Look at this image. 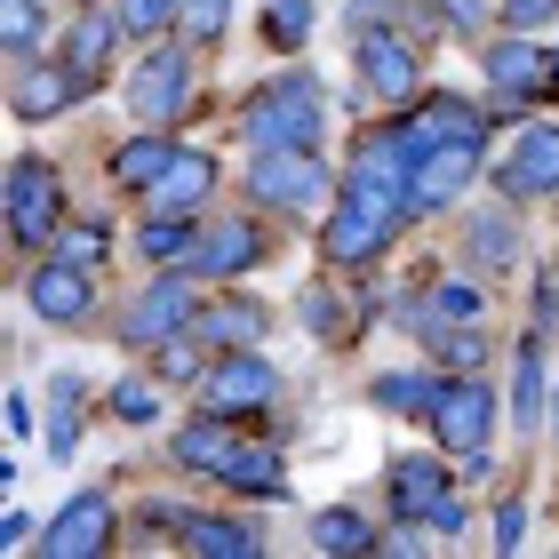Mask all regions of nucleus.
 <instances>
[{
	"label": "nucleus",
	"instance_id": "nucleus-1",
	"mask_svg": "<svg viewBox=\"0 0 559 559\" xmlns=\"http://www.w3.org/2000/svg\"><path fill=\"white\" fill-rule=\"evenodd\" d=\"M400 216H416V209H408V144H400V129H392V136H368L360 152H352L320 248L336 264H376L392 248Z\"/></svg>",
	"mask_w": 559,
	"mask_h": 559
},
{
	"label": "nucleus",
	"instance_id": "nucleus-2",
	"mask_svg": "<svg viewBox=\"0 0 559 559\" xmlns=\"http://www.w3.org/2000/svg\"><path fill=\"white\" fill-rule=\"evenodd\" d=\"M168 455H176V464H192V472H209V479H224V488L280 496V455H272L264 440H248V431H233V416H216V424H185Z\"/></svg>",
	"mask_w": 559,
	"mask_h": 559
},
{
	"label": "nucleus",
	"instance_id": "nucleus-3",
	"mask_svg": "<svg viewBox=\"0 0 559 559\" xmlns=\"http://www.w3.org/2000/svg\"><path fill=\"white\" fill-rule=\"evenodd\" d=\"M320 81L312 72H280V81H264L257 96L240 105V136L248 144H320Z\"/></svg>",
	"mask_w": 559,
	"mask_h": 559
},
{
	"label": "nucleus",
	"instance_id": "nucleus-4",
	"mask_svg": "<svg viewBox=\"0 0 559 559\" xmlns=\"http://www.w3.org/2000/svg\"><path fill=\"white\" fill-rule=\"evenodd\" d=\"M248 192L264 209H288V216H312V209H336V176L312 144H264L248 160Z\"/></svg>",
	"mask_w": 559,
	"mask_h": 559
},
{
	"label": "nucleus",
	"instance_id": "nucleus-5",
	"mask_svg": "<svg viewBox=\"0 0 559 559\" xmlns=\"http://www.w3.org/2000/svg\"><path fill=\"white\" fill-rule=\"evenodd\" d=\"M440 455H392V520H416L431 536H455V527H464V503H455Z\"/></svg>",
	"mask_w": 559,
	"mask_h": 559
},
{
	"label": "nucleus",
	"instance_id": "nucleus-6",
	"mask_svg": "<svg viewBox=\"0 0 559 559\" xmlns=\"http://www.w3.org/2000/svg\"><path fill=\"white\" fill-rule=\"evenodd\" d=\"M57 224H64V176L48 168V160H9V233L24 248H40V240H57Z\"/></svg>",
	"mask_w": 559,
	"mask_h": 559
},
{
	"label": "nucleus",
	"instance_id": "nucleus-7",
	"mask_svg": "<svg viewBox=\"0 0 559 559\" xmlns=\"http://www.w3.org/2000/svg\"><path fill=\"white\" fill-rule=\"evenodd\" d=\"M129 105H136V120H152V129H168V120L192 105V40L185 48L176 40L152 48V57L129 72Z\"/></svg>",
	"mask_w": 559,
	"mask_h": 559
},
{
	"label": "nucleus",
	"instance_id": "nucleus-8",
	"mask_svg": "<svg viewBox=\"0 0 559 559\" xmlns=\"http://www.w3.org/2000/svg\"><path fill=\"white\" fill-rule=\"evenodd\" d=\"M431 440H440L448 455H488V431H496V392L479 384V376H448L440 408L424 416Z\"/></svg>",
	"mask_w": 559,
	"mask_h": 559
},
{
	"label": "nucleus",
	"instance_id": "nucleus-9",
	"mask_svg": "<svg viewBox=\"0 0 559 559\" xmlns=\"http://www.w3.org/2000/svg\"><path fill=\"white\" fill-rule=\"evenodd\" d=\"M479 152H488V144H424V152H408V209L440 216L448 200L479 176Z\"/></svg>",
	"mask_w": 559,
	"mask_h": 559
},
{
	"label": "nucleus",
	"instance_id": "nucleus-10",
	"mask_svg": "<svg viewBox=\"0 0 559 559\" xmlns=\"http://www.w3.org/2000/svg\"><path fill=\"white\" fill-rule=\"evenodd\" d=\"M280 392V368L257 360V352H224V360L209 368V384H200V400H209V416H248V408H272Z\"/></svg>",
	"mask_w": 559,
	"mask_h": 559
},
{
	"label": "nucleus",
	"instance_id": "nucleus-11",
	"mask_svg": "<svg viewBox=\"0 0 559 559\" xmlns=\"http://www.w3.org/2000/svg\"><path fill=\"white\" fill-rule=\"evenodd\" d=\"M105 544H112V496L105 488H81L57 520L40 527V551L48 559H96Z\"/></svg>",
	"mask_w": 559,
	"mask_h": 559
},
{
	"label": "nucleus",
	"instance_id": "nucleus-12",
	"mask_svg": "<svg viewBox=\"0 0 559 559\" xmlns=\"http://www.w3.org/2000/svg\"><path fill=\"white\" fill-rule=\"evenodd\" d=\"M200 312H192V288H185V272H168V280H152V288L129 304V320H120V336L144 344V352H160L168 336H185Z\"/></svg>",
	"mask_w": 559,
	"mask_h": 559
},
{
	"label": "nucleus",
	"instance_id": "nucleus-13",
	"mask_svg": "<svg viewBox=\"0 0 559 559\" xmlns=\"http://www.w3.org/2000/svg\"><path fill=\"white\" fill-rule=\"evenodd\" d=\"M360 81H368V96H384V105H408L424 88V64L392 24H376V33H360Z\"/></svg>",
	"mask_w": 559,
	"mask_h": 559
},
{
	"label": "nucleus",
	"instance_id": "nucleus-14",
	"mask_svg": "<svg viewBox=\"0 0 559 559\" xmlns=\"http://www.w3.org/2000/svg\"><path fill=\"white\" fill-rule=\"evenodd\" d=\"M503 192H512V200H551L559 192V129H551V120H527V129L512 136Z\"/></svg>",
	"mask_w": 559,
	"mask_h": 559
},
{
	"label": "nucleus",
	"instance_id": "nucleus-15",
	"mask_svg": "<svg viewBox=\"0 0 559 559\" xmlns=\"http://www.w3.org/2000/svg\"><path fill=\"white\" fill-rule=\"evenodd\" d=\"M400 144L424 152V144H488V120H479V105H464V96H424V105L400 120Z\"/></svg>",
	"mask_w": 559,
	"mask_h": 559
},
{
	"label": "nucleus",
	"instance_id": "nucleus-16",
	"mask_svg": "<svg viewBox=\"0 0 559 559\" xmlns=\"http://www.w3.org/2000/svg\"><path fill=\"white\" fill-rule=\"evenodd\" d=\"M24 296H33V312H40V320H57V328L88 320V304H96V288H88V264H72V257H48L33 280H24Z\"/></svg>",
	"mask_w": 559,
	"mask_h": 559
},
{
	"label": "nucleus",
	"instance_id": "nucleus-17",
	"mask_svg": "<svg viewBox=\"0 0 559 559\" xmlns=\"http://www.w3.org/2000/svg\"><path fill=\"white\" fill-rule=\"evenodd\" d=\"M264 257V240H257V224L248 216H224V224H200V240H192V264L185 272H209V280H233Z\"/></svg>",
	"mask_w": 559,
	"mask_h": 559
},
{
	"label": "nucleus",
	"instance_id": "nucleus-18",
	"mask_svg": "<svg viewBox=\"0 0 559 559\" xmlns=\"http://www.w3.org/2000/svg\"><path fill=\"white\" fill-rule=\"evenodd\" d=\"M209 192H216V160H209V152H176L168 176L144 192V209H152V216H192Z\"/></svg>",
	"mask_w": 559,
	"mask_h": 559
},
{
	"label": "nucleus",
	"instance_id": "nucleus-19",
	"mask_svg": "<svg viewBox=\"0 0 559 559\" xmlns=\"http://www.w3.org/2000/svg\"><path fill=\"white\" fill-rule=\"evenodd\" d=\"M81 72H57V64H16V88H9V105H16V120H48V112H64V105H81Z\"/></svg>",
	"mask_w": 559,
	"mask_h": 559
},
{
	"label": "nucleus",
	"instance_id": "nucleus-20",
	"mask_svg": "<svg viewBox=\"0 0 559 559\" xmlns=\"http://www.w3.org/2000/svg\"><path fill=\"white\" fill-rule=\"evenodd\" d=\"M488 88L503 96V105H527L536 88H551V64L527 40H488Z\"/></svg>",
	"mask_w": 559,
	"mask_h": 559
},
{
	"label": "nucleus",
	"instance_id": "nucleus-21",
	"mask_svg": "<svg viewBox=\"0 0 559 559\" xmlns=\"http://www.w3.org/2000/svg\"><path fill=\"white\" fill-rule=\"evenodd\" d=\"M176 152H185V144H176L168 129H144V136H129V144L112 152V185H120V192H152V185L168 176V160H176Z\"/></svg>",
	"mask_w": 559,
	"mask_h": 559
},
{
	"label": "nucleus",
	"instance_id": "nucleus-22",
	"mask_svg": "<svg viewBox=\"0 0 559 559\" xmlns=\"http://www.w3.org/2000/svg\"><path fill=\"white\" fill-rule=\"evenodd\" d=\"M120 33H129V24H120V9H88L81 24H72V40H64V64L81 72V81H96V72H105V57L120 48Z\"/></svg>",
	"mask_w": 559,
	"mask_h": 559
},
{
	"label": "nucleus",
	"instance_id": "nucleus-23",
	"mask_svg": "<svg viewBox=\"0 0 559 559\" xmlns=\"http://www.w3.org/2000/svg\"><path fill=\"white\" fill-rule=\"evenodd\" d=\"M464 257H472L479 272H512V264H520V224L503 216V209L472 216V233H464Z\"/></svg>",
	"mask_w": 559,
	"mask_h": 559
},
{
	"label": "nucleus",
	"instance_id": "nucleus-24",
	"mask_svg": "<svg viewBox=\"0 0 559 559\" xmlns=\"http://www.w3.org/2000/svg\"><path fill=\"white\" fill-rule=\"evenodd\" d=\"M185 551H200V559H257L264 536L240 527V520H185Z\"/></svg>",
	"mask_w": 559,
	"mask_h": 559
},
{
	"label": "nucleus",
	"instance_id": "nucleus-25",
	"mask_svg": "<svg viewBox=\"0 0 559 559\" xmlns=\"http://www.w3.org/2000/svg\"><path fill=\"white\" fill-rule=\"evenodd\" d=\"M512 416L520 424L544 416V328H536V336H520V352H512Z\"/></svg>",
	"mask_w": 559,
	"mask_h": 559
},
{
	"label": "nucleus",
	"instance_id": "nucleus-26",
	"mask_svg": "<svg viewBox=\"0 0 559 559\" xmlns=\"http://www.w3.org/2000/svg\"><path fill=\"white\" fill-rule=\"evenodd\" d=\"M440 392H448V376H376V408H392V416H431Z\"/></svg>",
	"mask_w": 559,
	"mask_h": 559
},
{
	"label": "nucleus",
	"instance_id": "nucleus-27",
	"mask_svg": "<svg viewBox=\"0 0 559 559\" xmlns=\"http://www.w3.org/2000/svg\"><path fill=\"white\" fill-rule=\"evenodd\" d=\"M192 240H200L192 216H152L144 233H136V248H144L152 264H192Z\"/></svg>",
	"mask_w": 559,
	"mask_h": 559
},
{
	"label": "nucleus",
	"instance_id": "nucleus-28",
	"mask_svg": "<svg viewBox=\"0 0 559 559\" xmlns=\"http://www.w3.org/2000/svg\"><path fill=\"white\" fill-rule=\"evenodd\" d=\"M81 448V376H57L48 392V455H72Z\"/></svg>",
	"mask_w": 559,
	"mask_h": 559
},
{
	"label": "nucleus",
	"instance_id": "nucleus-29",
	"mask_svg": "<svg viewBox=\"0 0 559 559\" xmlns=\"http://www.w3.org/2000/svg\"><path fill=\"white\" fill-rule=\"evenodd\" d=\"M312 544L320 551H376V520H360V512H344V503H336V512L312 520Z\"/></svg>",
	"mask_w": 559,
	"mask_h": 559
},
{
	"label": "nucleus",
	"instance_id": "nucleus-30",
	"mask_svg": "<svg viewBox=\"0 0 559 559\" xmlns=\"http://www.w3.org/2000/svg\"><path fill=\"white\" fill-rule=\"evenodd\" d=\"M200 328H209V344H224V352H248V344L264 336V312H257V304H216V312L200 320Z\"/></svg>",
	"mask_w": 559,
	"mask_h": 559
},
{
	"label": "nucleus",
	"instance_id": "nucleus-31",
	"mask_svg": "<svg viewBox=\"0 0 559 559\" xmlns=\"http://www.w3.org/2000/svg\"><path fill=\"white\" fill-rule=\"evenodd\" d=\"M424 344H431V360H448V368H479V352H488V336H479L472 320H448V328H424Z\"/></svg>",
	"mask_w": 559,
	"mask_h": 559
},
{
	"label": "nucleus",
	"instance_id": "nucleus-32",
	"mask_svg": "<svg viewBox=\"0 0 559 559\" xmlns=\"http://www.w3.org/2000/svg\"><path fill=\"white\" fill-rule=\"evenodd\" d=\"M33 40H40V0H0V48L24 64V57H33Z\"/></svg>",
	"mask_w": 559,
	"mask_h": 559
},
{
	"label": "nucleus",
	"instance_id": "nucleus-33",
	"mask_svg": "<svg viewBox=\"0 0 559 559\" xmlns=\"http://www.w3.org/2000/svg\"><path fill=\"white\" fill-rule=\"evenodd\" d=\"M264 33H272V48H304V40H312V0H272Z\"/></svg>",
	"mask_w": 559,
	"mask_h": 559
},
{
	"label": "nucleus",
	"instance_id": "nucleus-34",
	"mask_svg": "<svg viewBox=\"0 0 559 559\" xmlns=\"http://www.w3.org/2000/svg\"><path fill=\"white\" fill-rule=\"evenodd\" d=\"M176 24H185V40H216L224 24H233V0H185Z\"/></svg>",
	"mask_w": 559,
	"mask_h": 559
},
{
	"label": "nucleus",
	"instance_id": "nucleus-35",
	"mask_svg": "<svg viewBox=\"0 0 559 559\" xmlns=\"http://www.w3.org/2000/svg\"><path fill=\"white\" fill-rule=\"evenodd\" d=\"M120 24H129L136 40H152V33H168V24H176V0H120Z\"/></svg>",
	"mask_w": 559,
	"mask_h": 559
},
{
	"label": "nucleus",
	"instance_id": "nucleus-36",
	"mask_svg": "<svg viewBox=\"0 0 559 559\" xmlns=\"http://www.w3.org/2000/svg\"><path fill=\"white\" fill-rule=\"evenodd\" d=\"M344 304H336V288H304V328H312V336H344Z\"/></svg>",
	"mask_w": 559,
	"mask_h": 559
},
{
	"label": "nucleus",
	"instance_id": "nucleus-37",
	"mask_svg": "<svg viewBox=\"0 0 559 559\" xmlns=\"http://www.w3.org/2000/svg\"><path fill=\"white\" fill-rule=\"evenodd\" d=\"M152 408H160V400H152L144 384H120V392H112V416H120V424H152Z\"/></svg>",
	"mask_w": 559,
	"mask_h": 559
},
{
	"label": "nucleus",
	"instance_id": "nucleus-38",
	"mask_svg": "<svg viewBox=\"0 0 559 559\" xmlns=\"http://www.w3.org/2000/svg\"><path fill=\"white\" fill-rule=\"evenodd\" d=\"M496 9H503V24H512V33H527V24H551L559 0H496Z\"/></svg>",
	"mask_w": 559,
	"mask_h": 559
},
{
	"label": "nucleus",
	"instance_id": "nucleus-39",
	"mask_svg": "<svg viewBox=\"0 0 559 559\" xmlns=\"http://www.w3.org/2000/svg\"><path fill=\"white\" fill-rule=\"evenodd\" d=\"M57 257H72V264H96V257H105V233H96V224H81V233H64V240H57Z\"/></svg>",
	"mask_w": 559,
	"mask_h": 559
},
{
	"label": "nucleus",
	"instance_id": "nucleus-40",
	"mask_svg": "<svg viewBox=\"0 0 559 559\" xmlns=\"http://www.w3.org/2000/svg\"><path fill=\"white\" fill-rule=\"evenodd\" d=\"M527 536V503H496V551H520Z\"/></svg>",
	"mask_w": 559,
	"mask_h": 559
},
{
	"label": "nucleus",
	"instance_id": "nucleus-41",
	"mask_svg": "<svg viewBox=\"0 0 559 559\" xmlns=\"http://www.w3.org/2000/svg\"><path fill=\"white\" fill-rule=\"evenodd\" d=\"M440 16L455 33H479V24H488V0H440Z\"/></svg>",
	"mask_w": 559,
	"mask_h": 559
},
{
	"label": "nucleus",
	"instance_id": "nucleus-42",
	"mask_svg": "<svg viewBox=\"0 0 559 559\" xmlns=\"http://www.w3.org/2000/svg\"><path fill=\"white\" fill-rule=\"evenodd\" d=\"M376 24H392V0H352V33H376Z\"/></svg>",
	"mask_w": 559,
	"mask_h": 559
},
{
	"label": "nucleus",
	"instance_id": "nucleus-43",
	"mask_svg": "<svg viewBox=\"0 0 559 559\" xmlns=\"http://www.w3.org/2000/svg\"><path fill=\"white\" fill-rule=\"evenodd\" d=\"M0 544H9V551H24V544H33V520H24V512H9V520H0Z\"/></svg>",
	"mask_w": 559,
	"mask_h": 559
},
{
	"label": "nucleus",
	"instance_id": "nucleus-44",
	"mask_svg": "<svg viewBox=\"0 0 559 559\" xmlns=\"http://www.w3.org/2000/svg\"><path fill=\"white\" fill-rule=\"evenodd\" d=\"M544 64H551V88H559V40H551V57H544Z\"/></svg>",
	"mask_w": 559,
	"mask_h": 559
},
{
	"label": "nucleus",
	"instance_id": "nucleus-45",
	"mask_svg": "<svg viewBox=\"0 0 559 559\" xmlns=\"http://www.w3.org/2000/svg\"><path fill=\"white\" fill-rule=\"evenodd\" d=\"M551 440H559V384H551Z\"/></svg>",
	"mask_w": 559,
	"mask_h": 559
},
{
	"label": "nucleus",
	"instance_id": "nucleus-46",
	"mask_svg": "<svg viewBox=\"0 0 559 559\" xmlns=\"http://www.w3.org/2000/svg\"><path fill=\"white\" fill-rule=\"evenodd\" d=\"M176 9H185V0H176Z\"/></svg>",
	"mask_w": 559,
	"mask_h": 559
}]
</instances>
